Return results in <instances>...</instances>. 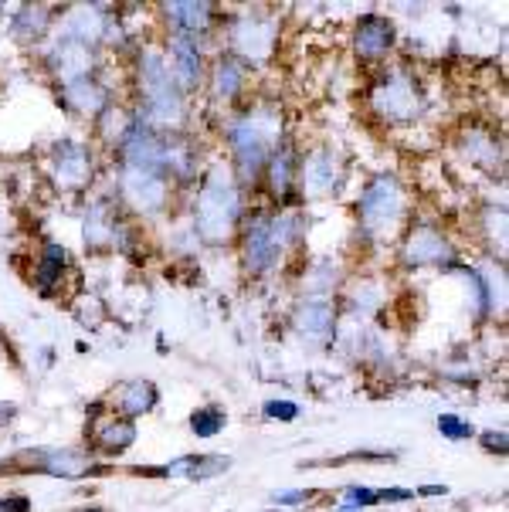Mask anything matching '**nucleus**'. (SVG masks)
<instances>
[{"mask_svg": "<svg viewBox=\"0 0 509 512\" xmlns=\"http://www.w3.org/2000/svg\"><path fill=\"white\" fill-rule=\"evenodd\" d=\"M140 92H143V112L150 126L177 129L184 123V92L170 75V65L163 51L146 48L140 55Z\"/></svg>", "mask_w": 509, "mask_h": 512, "instance_id": "1", "label": "nucleus"}, {"mask_svg": "<svg viewBox=\"0 0 509 512\" xmlns=\"http://www.w3.org/2000/svg\"><path fill=\"white\" fill-rule=\"evenodd\" d=\"M228 143H231V153H235V167H238V177L252 180L265 170L269 163L272 150L279 146V116L275 112H248V116L235 119L228 126Z\"/></svg>", "mask_w": 509, "mask_h": 512, "instance_id": "2", "label": "nucleus"}, {"mask_svg": "<svg viewBox=\"0 0 509 512\" xmlns=\"http://www.w3.org/2000/svg\"><path fill=\"white\" fill-rule=\"evenodd\" d=\"M238 214H241V194L235 177H231V170L214 167L207 173L201 197H197V228H201L204 238L224 241L235 231Z\"/></svg>", "mask_w": 509, "mask_h": 512, "instance_id": "3", "label": "nucleus"}, {"mask_svg": "<svg viewBox=\"0 0 509 512\" xmlns=\"http://www.w3.org/2000/svg\"><path fill=\"white\" fill-rule=\"evenodd\" d=\"M360 228L374 238H387L404 218V190L391 173H377L360 194Z\"/></svg>", "mask_w": 509, "mask_h": 512, "instance_id": "4", "label": "nucleus"}, {"mask_svg": "<svg viewBox=\"0 0 509 512\" xmlns=\"http://www.w3.org/2000/svg\"><path fill=\"white\" fill-rule=\"evenodd\" d=\"M370 109L377 112L387 123H401V119L418 116L421 109V95H418V82L408 72H387L381 82L370 89Z\"/></svg>", "mask_w": 509, "mask_h": 512, "instance_id": "5", "label": "nucleus"}, {"mask_svg": "<svg viewBox=\"0 0 509 512\" xmlns=\"http://www.w3.org/2000/svg\"><path fill=\"white\" fill-rule=\"evenodd\" d=\"M340 156L333 150H326V146H319V150L306 153L303 163L296 167V180L299 187H303V194L309 197H330L336 184H340Z\"/></svg>", "mask_w": 509, "mask_h": 512, "instance_id": "6", "label": "nucleus"}, {"mask_svg": "<svg viewBox=\"0 0 509 512\" xmlns=\"http://www.w3.org/2000/svg\"><path fill=\"white\" fill-rule=\"evenodd\" d=\"M279 258V245L272 238V214H252L245 224V268L252 275L269 272Z\"/></svg>", "mask_w": 509, "mask_h": 512, "instance_id": "7", "label": "nucleus"}, {"mask_svg": "<svg viewBox=\"0 0 509 512\" xmlns=\"http://www.w3.org/2000/svg\"><path fill=\"white\" fill-rule=\"evenodd\" d=\"M455 258V248L448 238L431 224H418L404 241V262L408 265H448Z\"/></svg>", "mask_w": 509, "mask_h": 512, "instance_id": "8", "label": "nucleus"}, {"mask_svg": "<svg viewBox=\"0 0 509 512\" xmlns=\"http://www.w3.org/2000/svg\"><path fill=\"white\" fill-rule=\"evenodd\" d=\"M123 194L136 211H160L167 204V177L150 170H133L123 167Z\"/></svg>", "mask_w": 509, "mask_h": 512, "instance_id": "9", "label": "nucleus"}, {"mask_svg": "<svg viewBox=\"0 0 509 512\" xmlns=\"http://www.w3.org/2000/svg\"><path fill=\"white\" fill-rule=\"evenodd\" d=\"M170 75L174 82L180 85V92L187 89H197L204 78V58H201V48H197V38H187V34H174L170 38Z\"/></svg>", "mask_w": 509, "mask_h": 512, "instance_id": "10", "label": "nucleus"}, {"mask_svg": "<svg viewBox=\"0 0 509 512\" xmlns=\"http://www.w3.org/2000/svg\"><path fill=\"white\" fill-rule=\"evenodd\" d=\"M231 38H235V48H238V55L245 58V62H265L272 45H275L272 24H265L258 14L241 17V21L235 24V34H231Z\"/></svg>", "mask_w": 509, "mask_h": 512, "instance_id": "11", "label": "nucleus"}, {"mask_svg": "<svg viewBox=\"0 0 509 512\" xmlns=\"http://www.w3.org/2000/svg\"><path fill=\"white\" fill-rule=\"evenodd\" d=\"M353 45H357L360 58H367V62H381L394 45V24L381 14L360 17L357 34H353Z\"/></svg>", "mask_w": 509, "mask_h": 512, "instance_id": "12", "label": "nucleus"}, {"mask_svg": "<svg viewBox=\"0 0 509 512\" xmlns=\"http://www.w3.org/2000/svg\"><path fill=\"white\" fill-rule=\"evenodd\" d=\"M333 326H336L333 302H326V299H303V306L296 309V329H299V336L309 340V343L330 340Z\"/></svg>", "mask_w": 509, "mask_h": 512, "instance_id": "13", "label": "nucleus"}, {"mask_svg": "<svg viewBox=\"0 0 509 512\" xmlns=\"http://www.w3.org/2000/svg\"><path fill=\"white\" fill-rule=\"evenodd\" d=\"M265 170H269V187L272 194L279 197V201H286L292 194V187H296V160H292V150L289 146H275L269 163H265Z\"/></svg>", "mask_w": 509, "mask_h": 512, "instance_id": "14", "label": "nucleus"}, {"mask_svg": "<svg viewBox=\"0 0 509 512\" xmlns=\"http://www.w3.org/2000/svg\"><path fill=\"white\" fill-rule=\"evenodd\" d=\"M65 99L79 112H85V116H96L106 106V89L99 82H92L89 75H82L75 82H65Z\"/></svg>", "mask_w": 509, "mask_h": 512, "instance_id": "15", "label": "nucleus"}, {"mask_svg": "<svg viewBox=\"0 0 509 512\" xmlns=\"http://www.w3.org/2000/svg\"><path fill=\"white\" fill-rule=\"evenodd\" d=\"M119 411L126 414V418H136V414H146L157 407V387L150 384V380H133V384H126L119 390L116 397Z\"/></svg>", "mask_w": 509, "mask_h": 512, "instance_id": "16", "label": "nucleus"}, {"mask_svg": "<svg viewBox=\"0 0 509 512\" xmlns=\"http://www.w3.org/2000/svg\"><path fill=\"white\" fill-rule=\"evenodd\" d=\"M211 85H214V95L218 99H235L241 92V85H245V65L238 62L235 55L228 58H218V65H214V75H211Z\"/></svg>", "mask_w": 509, "mask_h": 512, "instance_id": "17", "label": "nucleus"}, {"mask_svg": "<svg viewBox=\"0 0 509 512\" xmlns=\"http://www.w3.org/2000/svg\"><path fill=\"white\" fill-rule=\"evenodd\" d=\"M167 17L170 24H177V34L194 38V34L207 31V24H211V4H170Z\"/></svg>", "mask_w": 509, "mask_h": 512, "instance_id": "18", "label": "nucleus"}, {"mask_svg": "<svg viewBox=\"0 0 509 512\" xmlns=\"http://www.w3.org/2000/svg\"><path fill=\"white\" fill-rule=\"evenodd\" d=\"M55 177L62 187H79L85 177H89V156H85L82 146L65 143L62 146V160L55 167Z\"/></svg>", "mask_w": 509, "mask_h": 512, "instance_id": "19", "label": "nucleus"}, {"mask_svg": "<svg viewBox=\"0 0 509 512\" xmlns=\"http://www.w3.org/2000/svg\"><path fill=\"white\" fill-rule=\"evenodd\" d=\"M92 438H96V445H99L102 451H109V455H119V451H126V448L136 441V428H133L129 421L109 418L106 424H96Z\"/></svg>", "mask_w": 509, "mask_h": 512, "instance_id": "20", "label": "nucleus"}, {"mask_svg": "<svg viewBox=\"0 0 509 512\" xmlns=\"http://www.w3.org/2000/svg\"><path fill=\"white\" fill-rule=\"evenodd\" d=\"M462 153L482 170H493L499 163V156H503V150H499V140H493L489 133H465L462 136Z\"/></svg>", "mask_w": 509, "mask_h": 512, "instance_id": "21", "label": "nucleus"}, {"mask_svg": "<svg viewBox=\"0 0 509 512\" xmlns=\"http://www.w3.org/2000/svg\"><path fill=\"white\" fill-rule=\"evenodd\" d=\"M65 248L58 245H45V251H41V262H38V285L41 289H51V282L62 279L65 272Z\"/></svg>", "mask_w": 509, "mask_h": 512, "instance_id": "22", "label": "nucleus"}, {"mask_svg": "<svg viewBox=\"0 0 509 512\" xmlns=\"http://www.w3.org/2000/svg\"><path fill=\"white\" fill-rule=\"evenodd\" d=\"M191 428H194L197 438H214L224 428V414L214 411V407H201V411H194Z\"/></svg>", "mask_w": 509, "mask_h": 512, "instance_id": "23", "label": "nucleus"}, {"mask_svg": "<svg viewBox=\"0 0 509 512\" xmlns=\"http://www.w3.org/2000/svg\"><path fill=\"white\" fill-rule=\"evenodd\" d=\"M438 431H442V438L448 441H465L476 435V428H472L469 421H462L459 414H442V418H438Z\"/></svg>", "mask_w": 509, "mask_h": 512, "instance_id": "24", "label": "nucleus"}, {"mask_svg": "<svg viewBox=\"0 0 509 512\" xmlns=\"http://www.w3.org/2000/svg\"><path fill=\"white\" fill-rule=\"evenodd\" d=\"M265 414H269V418H279V421H296L299 407L292 401H269L265 404Z\"/></svg>", "mask_w": 509, "mask_h": 512, "instance_id": "25", "label": "nucleus"}, {"mask_svg": "<svg viewBox=\"0 0 509 512\" xmlns=\"http://www.w3.org/2000/svg\"><path fill=\"white\" fill-rule=\"evenodd\" d=\"M306 499H309V492H303V489L279 492V496H275V502H282V506H296V502H306Z\"/></svg>", "mask_w": 509, "mask_h": 512, "instance_id": "26", "label": "nucleus"}, {"mask_svg": "<svg viewBox=\"0 0 509 512\" xmlns=\"http://www.w3.org/2000/svg\"><path fill=\"white\" fill-rule=\"evenodd\" d=\"M28 499H0V512H28Z\"/></svg>", "mask_w": 509, "mask_h": 512, "instance_id": "27", "label": "nucleus"}, {"mask_svg": "<svg viewBox=\"0 0 509 512\" xmlns=\"http://www.w3.org/2000/svg\"><path fill=\"white\" fill-rule=\"evenodd\" d=\"M79 512H102V509H79Z\"/></svg>", "mask_w": 509, "mask_h": 512, "instance_id": "28", "label": "nucleus"}]
</instances>
